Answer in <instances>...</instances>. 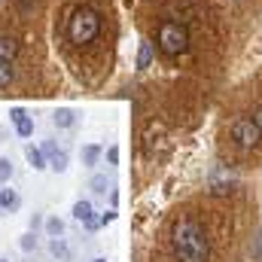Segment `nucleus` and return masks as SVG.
I'll return each instance as SVG.
<instances>
[{"instance_id":"f257e3e1","label":"nucleus","mask_w":262,"mask_h":262,"mask_svg":"<svg viewBox=\"0 0 262 262\" xmlns=\"http://www.w3.org/2000/svg\"><path fill=\"white\" fill-rule=\"evenodd\" d=\"M174 256L177 262H207L210 244L195 220H180L174 226Z\"/></svg>"},{"instance_id":"f03ea898","label":"nucleus","mask_w":262,"mask_h":262,"mask_svg":"<svg viewBox=\"0 0 262 262\" xmlns=\"http://www.w3.org/2000/svg\"><path fill=\"white\" fill-rule=\"evenodd\" d=\"M98 34H101V15L92 6H79V9L70 12V18H67V40L73 46H89V43L98 40Z\"/></svg>"},{"instance_id":"7ed1b4c3","label":"nucleus","mask_w":262,"mask_h":262,"mask_svg":"<svg viewBox=\"0 0 262 262\" xmlns=\"http://www.w3.org/2000/svg\"><path fill=\"white\" fill-rule=\"evenodd\" d=\"M156 46L165 58H177L189 49V31L180 21H162L159 34H156Z\"/></svg>"},{"instance_id":"20e7f679","label":"nucleus","mask_w":262,"mask_h":262,"mask_svg":"<svg viewBox=\"0 0 262 262\" xmlns=\"http://www.w3.org/2000/svg\"><path fill=\"white\" fill-rule=\"evenodd\" d=\"M232 140L241 146V149H253L262 140V128L253 122V116H238L232 122Z\"/></svg>"},{"instance_id":"39448f33","label":"nucleus","mask_w":262,"mask_h":262,"mask_svg":"<svg viewBox=\"0 0 262 262\" xmlns=\"http://www.w3.org/2000/svg\"><path fill=\"white\" fill-rule=\"evenodd\" d=\"M9 119L15 122V131H18V137H31L34 134V119L21 110V107H12L9 110Z\"/></svg>"},{"instance_id":"423d86ee","label":"nucleus","mask_w":262,"mask_h":262,"mask_svg":"<svg viewBox=\"0 0 262 262\" xmlns=\"http://www.w3.org/2000/svg\"><path fill=\"white\" fill-rule=\"evenodd\" d=\"M73 216H76L85 229H98V226H101V223L95 220V210H92L89 201H76V204H73Z\"/></svg>"},{"instance_id":"0eeeda50","label":"nucleus","mask_w":262,"mask_h":262,"mask_svg":"<svg viewBox=\"0 0 262 262\" xmlns=\"http://www.w3.org/2000/svg\"><path fill=\"white\" fill-rule=\"evenodd\" d=\"M15 55H18V40L15 37H0V61H15Z\"/></svg>"},{"instance_id":"6e6552de","label":"nucleus","mask_w":262,"mask_h":262,"mask_svg":"<svg viewBox=\"0 0 262 262\" xmlns=\"http://www.w3.org/2000/svg\"><path fill=\"white\" fill-rule=\"evenodd\" d=\"M52 122H55L58 128H73V122H76V113H73L70 107H58V110L52 113Z\"/></svg>"},{"instance_id":"1a4fd4ad","label":"nucleus","mask_w":262,"mask_h":262,"mask_svg":"<svg viewBox=\"0 0 262 262\" xmlns=\"http://www.w3.org/2000/svg\"><path fill=\"white\" fill-rule=\"evenodd\" d=\"M0 207H3V210H9V213H12V210H18V207H21L18 192H15V189H0Z\"/></svg>"},{"instance_id":"9d476101","label":"nucleus","mask_w":262,"mask_h":262,"mask_svg":"<svg viewBox=\"0 0 262 262\" xmlns=\"http://www.w3.org/2000/svg\"><path fill=\"white\" fill-rule=\"evenodd\" d=\"M25 156H28L31 168H37V171L49 168V162H46V152H43V149H37V146H28V149H25Z\"/></svg>"},{"instance_id":"9b49d317","label":"nucleus","mask_w":262,"mask_h":262,"mask_svg":"<svg viewBox=\"0 0 262 262\" xmlns=\"http://www.w3.org/2000/svg\"><path fill=\"white\" fill-rule=\"evenodd\" d=\"M49 253H52L58 262H67V259H70V247L64 244V238H52V241H49Z\"/></svg>"},{"instance_id":"f8f14e48","label":"nucleus","mask_w":262,"mask_h":262,"mask_svg":"<svg viewBox=\"0 0 262 262\" xmlns=\"http://www.w3.org/2000/svg\"><path fill=\"white\" fill-rule=\"evenodd\" d=\"M152 64V43H140V49H137V70H146V67Z\"/></svg>"},{"instance_id":"ddd939ff","label":"nucleus","mask_w":262,"mask_h":262,"mask_svg":"<svg viewBox=\"0 0 262 262\" xmlns=\"http://www.w3.org/2000/svg\"><path fill=\"white\" fill-rule=\"evenodd\" d=\"M46 232H49V238H61L64 235V223L58 216H49L46 220Z\"/></svg>"},{"instance_id":"4468645a","label":"nucleus","mask_w":262,"mask_h":262,"mask_svg":"<svg viewBox=\"0 0 262 262\" xmlns=\"http://www.w3.org/2000/svg\"><path fill=\"white\" fill-rule=\"evenodd\" d=\"M49 168H52V171H58V174L67 171V152H64V149H58L55 156H49Z\"/></svg>"},{"instance_id":"2eb2a0df","label":"nucleus","mask_w":262,"mask_h":262,"mask_svg":"<svg viewBox=\"0 0 262 262\" xmlns=\"http://www.w3.org/2000/svg\"><path fill=\"white\" fill-rule=\"evenodd\" d=\"M9 82H12V64L0 61V89H9Z\"/></svg>"},{"instance_id":"dca6fc26","label":"nucleus","mask_w":262,"mask_h":262,"mask_svg":"<svg viewBox=\"0 0 262 262\" xmlns=\"http://www.w3.org/2000/svg\"><path fill=\"white\" fill-rule=\"evenodd\" d=\"M82 159H85V165H95V162L101 159V149H98V146H85V149H82Z\"/></svg>"},{"instance_id":"f3484780","label":"nucleus","mask_w":262,"mask_h":262,"mask_svg":"<svg viewBox=\"0 0 262 262\" xmlns=\"http://www.w3.org/2000/svg\"><path fill=\"white\" fill-rule=\"evenodd\" d=\"M9 177H12V162L0 159V183H9Z\"/></svg>"},{"instance_id":"a211bd4d","label":"nucleus","mask_w":262,"mask_h":262,"mask_svg":"<svg viewBox=\"0 0 262 262\" xmlns=\"http://www.w3.org/2000/svg\"><path fill=\"white\" fill-rule=\"evenodd\" d=\"M107 186H110V183H107V177H101V174L92 180V189H95V192H107Z\"/></svg>"},{"instance_id":"6ab92c4d","label":"nucleus","mask_w":262,"mask_h":262,"mask_svg":"<svg viewBox=\"0 0 262 262\" xmlns=\"http://www.w3.org/2000/svg\"><path fill=\"white\" fill-rule=\"evenodd\" d=\"M210 192H213V195H229V192H232V183H213Z\"/></svg>"},{"instance_id":"aec40b11","label":"nucleus","mask_w":262,"mask_h":262,"mask_svg":"<svg viewBox=\"0 0 262 262\" xmlns=\"http://www.w3.org/2000/svg\"><path fill=\"white\" fill-rule=\"evenodd\" d=\"M34 247H37V238L34 235H25L21 238V250H34Z\"/></svg>"},{"instance_id":"412c9836","label":"nucleus","mask_w":262,"mask_h":262,"mask_svg":"<svg viewBox=\"0 0 262 262\" xmlns=\"http://www.w3.org/2000/svg\"><path fill=\"white\" fill-rule=\"evenodd\" d=\"M113 220H116V210H107V213H104L98 223H101V226H107V223H113Z\"/></svg>"},{"instance_id":"4be33fe9","label":"nucleus","mask_w":262,"mask_h":262,"mask_svg":"<svg viewBox=\"0 0 262 262\" xmlns=\"http://www.w3.org/2000/svg\"><path fill=\"white\" fill-rule=\"evenodd\" d=\"M253 122L262 128V104H256V110H253Z\"/></svg>"},{"instance_id":"5701e85b","label":"nucleus","mask_w":262,"mask_h":262,"mask_svg":"<svg viewBox=\"0 0 262 262\" xmlns=\"http://www.w3.org/2000/svg\"><path fill=\"white\" fill-rule=\"evenodd\" d=\"M43 152H46V156H55V152H58V146H55V143H43Z\"/></svg>"},{"instance_id":"b1692460","label":"nucleus","mask_w":262,"mask_h":262,"mask_svg":"<svg viewBox=\"0 0 262 262\" xmlns=\"http://www.w3.org/2000/svg\"><path fill=\"white\" fill-rule=\"evenodd\" d=\"M107 156H110V165H116V162H119V149H116V146H113V149H110Z\"/></svg>"},{"instance_id":"393cba45","label":"nucleus","mask_w":262,"mask_h":262,"mask_svg":"<svg viewBox=\"0 0 262 262\" xmlns=\"http://www.w3.org/2000/svg\"><path fill=\"white\" fill-rule=\"evenodd\" d=\"M15 3H18V9H31L34 6V0H15Z\"/></svg>"},{"instance_id":"a878e982","label":"nucleus","mask_w":262,"mask_h":262,"mask_svg":"<svg viewBox=\"0 0 262 262\" xmlns=\"http://www.w3.org/2000/svg\"><path fill=\"white\" fill-rule=\"evenodd\" d=\"M92 262H107V259H92Z\"/></svg>"},{"instance_id":"bb28decb","label":"nucleus","mask_w":262,"mask_h":262,"mask_svg":"<svg viewBox=\"0 0 262 262\" xmlns=\"http://www.w3.org/2000/svg\"><path fill=\"white\" fill-rule=\"evenodd\" d=\"M0 262H6V259H0Z\"/></svg>"}]
</instances>
